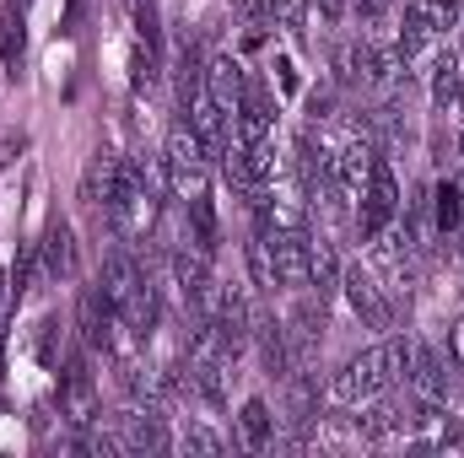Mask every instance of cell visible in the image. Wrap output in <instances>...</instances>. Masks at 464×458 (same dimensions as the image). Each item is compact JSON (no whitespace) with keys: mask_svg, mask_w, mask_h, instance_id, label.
<instances>
[{"mask_svg":"<svg viewBox=\"0 0 464 458\" xmlns=\"http://www.w3.org/2000/svg\"><path fill=\"white\" fill-rule=\"evenodd\" d=\"M119 178H124V157L98 151V157L87 162V173H82V200H87V205H109L114 189H119Z\"/></svg>","mask_w":464,"mask_h":458,"instance_id":"17","label":"cell"},{"mask_svg":"<svg viewBox=\"0 0 464 458\" xmlns=\"http://www.w3.org/2000/svg\"><path fill=\"white\" fill-rule=\"evenodd\" d=\"M265 253L276 264V286L281 291H308L314 275V237L308 232H286V227H265Z\"/></svg>","mask_w":464,"mask_h":458,"instance_id":"6","label":"cell"},{"mask_svg":"<svg viewBox=\"0 0 464 458\" xmlns=\"http://www.w3.org/2000/svg\"><path fill=\"white\" fill-rule=\"evenodd\" d=\"M140 281H146V270H140L124 248H114V253L103 259V286H98V291H103L114 308H124V302L135 297V286H140Z\"/></svg>","mask_w":464,"mask_h":458,"instance_id":"18","label":"cell"},{"mask_svg":"<svg viewBox=\"0 0 464 458\" xmlns=\"http://www.w3.org/2000/svg\"><path fill=\"white\" fill-rule=\"evenodd\" d=\"M454 146H459V157H464V124H459V140H454Z\"/></svg>","mask_w":464,"mask_h":458,"instance_id":"30","label":"cell"},{"mask_svg":"<svg viewBox=\"0 0 464 458\" xmlns=\"http://www.w3.org/2000/svg\"><path fill=\"white\" fill-rule=\"evenodd\" d=\"M464 227V195L459 184H438V232H459Z\"/></svg>","mask_w":464,"mask_h":458,"instance_id":"22","label":"cell"},{"mask_svg":"<svg viewBox=\"0 0 464 458\" xmlns=\"http://www.w3.org/2000/svg\"><path fill=\"white\" fill-rule=\"evenodd\" d=\"M189 222H195V248L211 259V253H217V216H211V195L189 200Z\"/></svg>","mask_w":464,"mask_h":458,"instance_id":"21","label":"cell"},{"mask_svg":"<svg viewBox=\"0 0 464 458\" xmlns=\"http://www.w3.org/2000/svg\"><path fill=\"white\" fill-rule=\"evenodd\" d=\"M0 302H5V275H0Z\"/></svg>","mask_w":464,"mask_h":458,"instance_id":"31","label":"cell"},{"mask_svg":"<svg viewBox=\"0 0 464 458\" xmlns=\"http://www.w3.org/2000/svg\"><path fill=\"white\" fill-rule=\"evenodd\" d=\"M60 415H65L71 426H92V421H98V383H92V372H87L82 361L65 367V383H60Z\"/></svg>","mask_w":464,"mask_h":458,"instance_id":"11","label":"cell"},{"mask_svg":"<svg viewBox=\"0 0 464 458\" xmlns=\"http://www.w3.org/2000/svg\"><path fill=\"white\" fill-rule=\"evenodd\" d=\"M109 216H114V232L124 243H140V237H151L157 227V189L124 162V178H119L114 200H109Z\"/></svg>","mask_w":464,"mask_h":458,"instance_id":"4","label":"cell"},{"mask_svg":"<svg viewBox=\"0 0 464 458\" xmlns=\"http://www.w3.org/2000/svg\"><path fill=\"white\" fill-rule=\"evenodd\" d=\"M168 275H173V297H179V308L189 313V319H211V308H217V297H222V281L211 275V264H206V253L195 248H179L173 259H168Z\"/></svg>","mask_w":464,"mask_h":458,"instance_id":"3","label":"cell"},{"mask_svg":"<svg viewBox=\"0 0 464 458\" xmlns=\"http://www.w3.org/2000/svg\"><path fill=\"white\" fill-rule=\"evenodd\" d=\"M449 361H454V367H464V313L454 319V329H449Z\"/></svg>","mask_w":464,"mask_h":458,"instance_id":"29","label":"cell"},{"mask_svg":"<svg viewBox=\"0 0 464 458\" xmlns=\"http://www.w3.org/2000/svg\"><path fill=\"white\" fill-rule=\"evenodd\" d=\"M346 87H394L405 76V54L394 43H346L335 54Z\"/></svg>","mask_w":464,"mask_h":458,"instance_id":"5","label":"cell"},{"mask_svg":"<svg viewBox=\"0 0 464 458\" xmlns=\"http://www.w3.org/2000/svg\"><path fill=\"white\" fill-rule=\"evenodd\" d=\"M38 253H44V270H49V281L71 275V270H76V237H71V227H65V222H54Z\"/></svg>","mask_w":464,"mask_h":458,"instance_id":"20","label":"cell"},{"mask_svg":"<svg viewBox=\"0 0 464 458\" xmlns=\"http://www.w3.org/2000/svg\"><path fill=\"white\" fill-rule=\"evenodd\" d=\"M248 275H254L259 291H281V286H276V264H270V253H265V237L248 243Z\"/></svg>","mask_w":464,"mask_h":458,"instance_id":"25","label":"cell"},{"mask_svg":"<svg viewBox=\"0 0 464 458\" xmlns=\"http://www.w3.org/2000/svg\"><path fill=\"white\" fill-rule=\"evenodd\" d=\"M394 388V372H389V356H383V345H367V350H356L346 356L335 372H330V383H324V394L335 399V405H362V399H378V394H389Z\"/></svg>","mask_w":464,"mask_h":458,"instance_id":"1","label":"cell"},{"mask_svg":"<svg viewBox=\"0 0 464 458\" xmlns=\"http://www.w3.org/2000/svg\"><path fill=\"white\" fill-rule=\"evenodd\" d=\"M22 43H27V33H22V11L11 5V11H5V22H0V60L11 65V76H16V60H22Z\"/></svg>","mask_w":464,"mask_h":458,"instance_id":"23","label":"cell"},{"mask_svg":"<svg viewBox=\"0 0 464 458\" xmlns=\"http://www.w3.org/2000/svg\"><path fill=\"white\" fill-rule=\"evenodd\" d=\"M427 11H432V22H438V33H449V27H459V16H464V0H427Z\"/></svg>","mask_w":464,"mask_h":458,"instance_id":"26","label":"cell"},{"mask_svg":"<svg viewBox=\"0 0 464 458\" xmlns=\"http://www.w3.org/2000/svg\"><path fill=\"white\" fill-rule=\"evenodd\" d=\"M438 22H432V11H427V0H405V11H400V33H394V49L405 54V65H416V60H427L432 49H438Z\"/></svg>","mask_w":464,"mask_h":458,"instance_id":"10","label":"cell"},{"mask_svg":"<svg viewBox=\"0 0 464 458\" xmlns=\"http://www.w3.org/2000/svg\"><path fill=\"white\" fill-rule=\"evenodd\" d=\"M341 291H346L351 313L367 324V329H394V308H389V297H383V286L362 270V264H351L341 270Z\"/></svg>","mask_w":464,"mask_h":458,"instance_id":"9","label":"cell"},{"mask_svg":"<svg viewBox=\"0 0 464 458\" xmlns=\"http://www.w3.org/2000/svg\"><path fill=\"white\" fill-rule=\"evenodd\" d=\"M394 216H400V184H394L389 162L378 157V167H372L367 189L356 195V232H362V243H372L383 227H394Z\"/></svg>","mask_w":464,"mask_h":458,"instance_id":"7","label":"cell"},{"mask_svg":"<svg viewBox=\"0 0 464 458\" xmlns=\"http://www.w3.org/2000/svg\"><path fill=\"white\" fill-rule=\"evenodd\" d=\"M405 383H411L416 394H427V399H443V394L454 388L449 356H438L432 345H421V340H416V350H411V372H405Z\"/></svg>","mask_w":464,"mask_h":458,"instance_id":"12","label":"cell"},{"mask_svg":"<svg viewBox=\"0 0 464 458\" xmlns=\"http://www.w3.org/2000/svg\"><path fill=\"white\" fill-rule=\"evenodd\" d=\"M179 448H184V453H222L227 443H222V432H211L206 421H189V426L179 432Z\"/></svg>","mask_w":464,"mask_h":458,"instance_id":"24","label":"cell"},{"mask_svg":"<svg viewBox=\"0 0 464 458\" xmlns=\"http://www.w3.org/2000/svg\"><path fill=\"white\" fill-rule=\"evenodd\" d=\"M237 443H243L248 453L276 448V415H270L265 399H243V410H237Z\"/></svg>","mask_w":464,"mask_h":458,"instance_id":"19","label":"cell"},{"mask_svg":"<svg viewBox=\"0 0 464 458\" xmlns=\"http://www.w3.org/2000/svg\"><path fill=\"white\" fill-rule=\"evenodd\" d=\"M427 92H432V109H438V114H464V65L454 54H438V60H432Z\"/></svg>","mask_w":464,"mask_h":458,"instance_id":"13","label":"cell"},{"mask_svg":"<svg viewBox=\"0 0 464 458\" xmlns=\"http://www.w3.org/2000/svg\"><path fill=\"white\" fill-rule=\"evenodd\" d=\"M206 92H211L227 114H237V103H243V92H248V76H243V65H237L232 54H217V60L206 65Z\"/></svg>","mask_w":464,"mask_h":458,"instance_id":"16","label":"cell"},{"mask_svg":"<svg viewBox=\"0 0 464 458\" xmlns=\"http://www.w3.org/2000/svg\"><path fill=\"white\" fill-rule=\"evenodd\" d=\"M254 340H259V356H265V372L270 377H292L297 372L292 340H286V324L281 319H254Z\"/></svg>","mask_w":464,"mask_h":458,"instance_id":"15","label":"cell"},{"mask_svg":"<svg viewBox=\"0 0 464 458\" xmlns=\"http://www.w3.org/2000/svg\"><path fill=\"white\" fill-rule=\"evenodd\" d=\"M367 248H372V264H378V275L389 281V291H405V297H411V286H416V237L383 227Z\"/></svg>","mask_w":464,"mask_h":458,"instance_id":"8","label":"cell"},{"mask_svg":"<svg viewBox=\"0 0 464 458\" xmlns=\"http://www.w3.org/2000/svg\"><path fill=\"white\" fill-rule=\"evenodd\" d=\"M232 135H237V140H270V135H276V103H270L259 87L243 92V103H237V114H232Z\"/></svg>","mask_w":464,"mask_h":458,"instance_id":"14","label":"cell"},{"mask_svg":"<svg viewBox=\"0 0 464 458\" xmlns=\"http://www.w3.org/2000/svg\"><path fill=\"white\" fill-rule=\"evenodd\" d=\"M168 189L189 205L200 195H211V151L195 135V124H179L168 135Z\"/></svg>","mask_w":464,"mask_h":458,"instance_id":"2","label":"cell"},{"mask_svg":"<svg viewBox=\"0 0 464 458\" xmlns=\"http://www.w3.org/2000/svg\"><path fill=\"white\" fill-rule=\"evenodd\" d=\"M243 22H276V0H237Z\"/></svg>","mask_w":464,"mask_h":458,"instance_id":"28","label":"cell"},{"mask_svg":"<svg viewBox=\"0 0 464 458\" xmlns=\"http://www.w3.org/2000/svg\"><path fill=\"white\" fill-rule=\"evenodd\" d=\"M314 0H276V27H303Z\"/></svg>","mask_w":464,"mask_h":458,"instance_id":"27","label":"cell"}]
</instances>
